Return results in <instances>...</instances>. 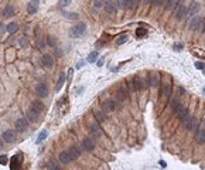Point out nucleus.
<instances>
[{"instance_id": "43", "label": "nucleus", "mask_w": 205, "mask_h": 170, "mask_svg": "<svg viewBox=\"0 0 205 170\" xmlns=\"http://www.w3.org/2000/svg\"><path fill=\"white\" fill-rule=\"evenodd\" d=\"M85 65V61L84 60H81V61H78V64H77V68L79 70V68H82V67Z\"/></svg>"}, {"instance_id": "22", "label": "nucleus", "mask_w": 205, "mask_h": 170, "mask_svg": "<svg viewBox=\"0 0 205 170\" xmlns=\"http://www.w3.org/2000/svg\"><path fill=\"white\" fill-rule=\"evenodd\" d=\"M58 157H59V162L63 163V164H68V163L71 162V157H70V155H68L66 152H61Z\"/></svg>"}, {"instance_id": "48", "label": "nucleus", "mask_w": 205, "mask_h": 170, "mask_svg": "<svg viewBox=\"0 0 205 170\" xmlns=\"http://www.w3.org/2000/svg\"><path fill=\"white\" fill-rule=\"evenodd\" d=\"M143 2H144V3H146V4H150L151 2H153V0H143Z\"/></svg>"}, {"instance_id": "41", "label": "nucleus", "mask_w": 205, "mask_h": 170, "mask_svg": "<svg viewBox=\"0 0 205 170\" xmlns=\"http://www.w3.org/2000/svg\"><path fill=\"white\" fill-rule=\"evenodd\" d=\"M0 164H7V156H0Z\"/></svg>"}, {"instance_id": "20", "label": "nucleus", "mask_w": 205, "mask_h": 170, "mask_svg": "<svg viewBox=\"0 0 205 170\" xmlns=\"http://www.w3.org/2000/svg\"><path fill=\"white\" fill-rule=\"evenodd\" d=\"M14 13H16L14 6H11V4H7V6L4 7V10H3V16H4V17H11Z\"/></svg>"}, {"instance_id": "39", "label": "nucleus", "mask_w": 205, "mask_h": 170, "mask_svg": "<svg viewBox=\"0 0 205 170\" xmlns=\"http://www.w3.org/2000/svg\"><path fill=\"white\" fill-rule=\"evenodd\" d=\"M180 106V102H178V99H177V98H174V99L171 101V108L173 109H174V111H176L177 108Z\"/></svg>"}, {"instance_id": "6", "label": "nucleus", "mask_w": 205, "mask_h": 170, "mask_svg": "<svg viewBox=\"0 0 205 170\" xmlns=\"http://www.w3.org/2000/svg\"><path fill=\"white\" fill-rule=\"evenodd\" d=\"M27 128H28V121H27V118H20L16 121V130L24 132V130H27Z\"/></svg>"}, {"instance_id": "33", "label": "nucleus", "mask_w": 205, "mask_h": 170, "mask_svg": "<svg viewBox=\"0 0 205 170\" xmlns=\"http://www.w3.org/2000/svg\"><path fill=\"white\" fill-rule=\"evenodd\" d=\"M47 44L51 45V47H55V44H57V38H55L54 36H48V37H47Z\"/></svg>"}, {"instance_id": "31", "label": "nucleus", "mask_w": 205, "mask_h": 170, "mask_svg": "<svg viewBox=\"0 0 205 170\" xmlns=\"http://www.w3.org/2000/svg\"><path fill=\"white\" fill-rule=\"evenodd\" d=\"M178 2H180V0H170L169 6H167V10H174V9L178 6Z\"/></svg>"}, {"instance_id": "32", "label": "nucleus", "mask_w": 205, "mask_h": 170, "mask_svg": "<svg viewBox=\"0 0 205 170\" xmlns=\"http://www.w3.org/2000/svg\"><path fill=\"white\" fill-rule=\"evenodd\" d=\"M18 44L21 45V47H27V45H28V38H27L26 36L20 37V38H18Z\"/></svg>"}, {"instance_id": "23", "label": "nucleus", "mask_w": 205, "mask_h": 170, "mask_svg": "<svg viewBox=\"0 0 205 170\" xmlns=\"http://www.w3.org/2000/svg\"><path fill=\"white\" fill-rule=\"evenodd\" d=\"M127 96H129V94H127V91H126V88H123V87L117 91V99L119 101H126Z\"/></svg>"}, {"instance_id": "16", "label": "nucleus", "mask_w": 205, "mask_h": 170, "mask_svg": "<svg viewBox=\"0 0 205 170\" xmlns=\"http://www.w3.org/2000/svg\"><path fill=\"white\" fill-rule=\"evenodd\" d=\"M176 112H177V116H178L181 121H184V119L190 115V114H188V109L185 106H183V105H180V106L176 109Z\"/></svg>"}, {"instance_id": "21", "label": "nucleus", "mask_w": 205, "mask_h": 170, "mask_svg": "<svg viewBox=\"0 0 205 170\" xmlns=\"http://www.w3.org/2000/svg\"><path fill=\"white\" fill-rule=\"evenodd\" d=\"M17 30H18V24H17V23H14V21L9 23L7 26H6V31H7L9 34H14Z\"/></svg>"}, {"instance_id": "38", "label": "nucleus", "mask_w": 205, "mask_h": 170, "mask_svg": "<svg viewBox=\"0 0 205 170\" xmlns=\"http://www.w3.org/2000/svg\"><path fill=\"white\" fill-rule=\"evenodd\" d=\"M146 34H147L146 29H137L136 30V36H137V37H143V36H146Z\"/></svg>"}, {"instance_id": "37", "label": "nucleus", "mask_w": 205, "mask_h": 170, "mask_svg": "<svg viewBox=\"0 0 205 170\" xmlns=\"http://www.w3.org/2000/svg\"><path fill=\"white\" fill-rule=\"evenodd\" d=\"M105 2L106 0H93V6H95V9H101L105 4Z\"/></svg>"}, {"instance_id": "26", "label": "nucleus", "mask_w": 205, "mask_h": 170, "mask_svg": "<svg viewBox=\"0 0 205 170\" xmlns=\"http://www.w3.org/2000/svg\"><path fill=\"white\" fill-rule=\"evenodd\" d=\"M95 116H96V119H98L99 122L106 121V114H105V112H102V111H96L95 112Z\"/></svg>"}, {"instance_id": "3", "label": "nucleus", "mask_w": 205, "mask_h": 170, "mask_svg": "<svg viewBox=\"0 0 205 170\" xmlns=\"http://www.w3.org/2000/svg\"><path fill=\"white\" fill-rule=\"evenodd\" d=\"M183 122H184V126H185L188 130H194L198 125V119L195 118V116H190V115H188Z\"/></svg>"}, {"instance_id": "19", "label": "nucleus", "mask_w": 205, "mask_h": 170, "mask_svg": "<svg viewBox=\"0 0 205 170\" xmlns=\"http://www.w3.org/2000/svg\"><path fill=\"white\" fill-rule=\"evenodd\" d=\"M158 81H160V79H158V75L156 74V72H151L150 77H149V85L153 87V88H156L158 85Z\"/></svg>"}, {"instance_id": "8", "label": "nucleus", "mask_w": 205, "mask_h": 170, "mask_svg": "<svg viewBox=\"0 0 205 170\" xmlns=\"http://www.w3.org/2000/svg\"><path fill=\"white\" fill-rule=\"evenodd\" d=\"M201 23H202L201 17H199V16H194V17L191 19V21H190V30H191V31L198 30L199 27H201Z\"/></svg>"}, {"instance_id": "40", "label": "nucleus", "mask_w": 205, "mask_h": 170, "mask_svg": "<svg viewBox=\"0 0 205 170\" xmlns=\"http://www.w3.org/2000/svg\"><path fill=\"white\" fill-rule=\"evenodd\" d=\"M71 0H59V6L61 7H66V6H70Z\"/></svg>"}, {"instance_id": "27", "label": "nucleus", "mask_w": 205, "mask_h": 170, "mask_svg": "<svg viewBox=\"0 0 205 170\" xmlns=\"http://www.w3.org/2000/svg\"><path fill=\"white\" fill-rule=\"evenodd\" d=\"M47 136H48V132H47V130H43V132H41L40 135H38V137H37L36 143H37V145H40L41 142L44 141V139H45V137H47Z\"/></svg>"}, {"instance_id": "29", "label": "nucleus", "mask_w": 205, "mask_h": 170, "mask_svg": "<svg viewBox=\"0 0 205 170\" xmlns=\"http://www.w3.org/2000/svg\"><path fill=\"white\" fill-rule=\"evenodd\" d=\"M37 118H38V115L34 114L33 111H30L28 114H27V121H30V122H36Z\"/></svg>"}, {"instance_id": "1", "label": "nucleus", "mask_w": 205, "mask_h": 170, "mask_svg": "<svg viewBox=\"0 0 205 170\" xmlns=\"http://www.w3.org/2000/svg\"><path fill=\"white\" fill-rule=\"evenodd\" d=\"M85 33H86V24L85 23H78L77 26L71 27L70 30L71 37H82Z\"/></svg>"}, {"instance_id": "46", "label": "nucleus", "mask_w": 205, "mask_h": 170, "mask_svg": "<svg viewBox=\"0 0 205 170\" xmlns=\"http://www.w3.org/2000/svg\"><path fill=\"white\" fill-rule=\"evenodd\" d=\"M96 64H98V67H102V65H103V58L98 60V63H96Z\"/></svg>"}, {"instance_id": "49", "label": "nucleus", "mask_w": 205, "mask_h": 170, "mask_svg": "<svg viewBox=\"0 0 205 170\" xmlns=\"http://www.w3.org/2000/svg\"><path fill=\"white\" fill-rule=\"evenodd\" d=\"M0 149H2V143H0Z\"/></svg>"}, {"instance_id": "47", "label": "nucleus", "mask_w": 205, "mask_h": 170, "mask_svg": "<svg viewBox=\"0 0 205 170\" xmlns=\"http://www.w3.org/2000/svg\"><path fill=\"white\" fill-rule=\"evenodd\" d=\"M37 45H38V47H43V45H44V41L38 40V41H37Z\"/></svg>"}, {"instance_id": "36", "label": "nucleus", "mask_w": 205, "mask_h": 170, "mask_svg": "<svg viewBox=\"0 0 205 170\" xmlns=\"http://www.w3.org/2000/svg\"><path fill=\"white\" fill-rule=\"evenodd\" d=\"M126 41H127V36H126V34H122L120 37L117 38L116 44H117V45H122V44H123V43H126Z\"/></svg>"}, {"instance_id": "25", "label": "nucleus", "mask_w": 205, "mask_h": 170, "mask_svg": "<svg viewBox=\"0 0 205 170\" xmlns=\"http://www.w3.org/2000/svg\"><path fill=\"white\" fill-rule=\"evenodd\" d=\"M48 170H63V167L59 166L57 162H54V160H51V162L48 163Z\"/></svg>"}, {"instance_id": "4", "label": "nucleus", "mask_w": 205, "mask_h": 170, "mask_svg": "<svg viewBox=\"0 0 205 170\" xmlns=\"http://www.w3.org/2000/svg\"><path fill=\"white\" fill-rule=\"evenodd\" d=\"M54 57L51 54H44V56L41 57V65L44 67V68H52L54 67Z\"/></svg>"}, {"instance_id": "7", "label": "nucleus", "mask_w": 205, "mask_h": 170, "mask_svg": "<svg viewBox=\"0 0 205 170\" xmlns=\"http://www.w3.org/2000/svg\"><path fill=\"white\" fill-rule=\"evenodd\" d=\"M36 94L37 96H40V98H45L48 96V88L45 84H38L36 87Z\"/></svg>"}, {"instance_id": "9", "label": "nucleus", "mask_w": 205, "mask_h": 170, "mask_svg": "<svg viewBox=\"0 0 205 170\" xmlns=\"http://www.w3.org/2000/svg\"><path fill=\"white\" fill-rule=\"evenodd\" d=\"M31 111H33L34 114L40 115L41 112L44 111V104H43L41 101H33V102H31Z\"/></svg>"}, {"instance_id": "35", "label": "nucleus", "mask_w": 205, "mask_h": 170, "mask_svg": "<svg viewBox=\"0 0 205 170\" xmlns=\"http://www.w3.org/2000/svg\"><path fill=\"white\" fill-rule=\"evenodd\" d=\"M126 3H127V0H117L116 2V7L117 9H126Z\"/></svg>"}, {"instance_id": "2", "label": "nucleus", "mask_w": 205, "mask_h": 170, "mask_svg": "<svg viewBox=\"0 0 205 170\" xmlns=\"http://www.w3.org/2000/svg\"><path fill=\"white\" fill-rule=\"evenodd\" d=\"M198 145H204L205 143V125L204 122H199L197 125V135H195Z\"/></svg>"}, {"instance_id": "15", "label": "nucleus", "mask_w": 205, "mask_h": 170, "mask_svg": "<svg viewBox=\"0 0 205 170\" xmlns=\"http://www.w3.org/2000/svg\"><path fill=\"white\" fill-rule=\"evenodd\" d=\"M187 6L185 4H178V9H177V13H176V19L177 20H181L185 17V14H187Z\"/></svg>"}, {"instance_id": "17", "label": "nucleus", "mask_w": 205, "mask_h": 170, "mask_svg": "<svg viewBox=\"0 0 205 170\" xmlns=\"http://www.w3.org/2000/svg\"><path fill=\"white\" fill-rule=\"evenodd\" d=\"M161 94L164 98H169L170 94H171V84L170 82H164V84L161 85Z\"/></svg>"}, {"instance_id": "18", "label": "nucleus", "mask_w": 205, "mask_h": 170, "mask_svg": "<svg viewBox=\"0 0 205 170\" xmlns=\"http://www.w3.org/2000/svg\"><path fill=\"white\" fill-rule=\"evenodd\" d=\"M199 10H201V4L195 2V3H191L190 4V9H187V13H190L191 16H195Z\"/></svg>"}, {"instance_id": "13", "label": "nucleus", "mask_w": 205, "mask_h": 170, "mask_svg": "<svg viewBox=\"0 0 205 170\" xmlns=\"http://www.w3.org/2000/svg\"><path fill=\"white\" fill-rule=\"evenodd\" d=\"M38 6H40V2L38 0H31L28 4H27V11L28 14H34L38 11Z\"/></svg>"}, {"instance_id": "5", "label": "nucleus", "mask_w": 205, "mask_h": 170, "mask_svg": "<svg viewBox=\"0 0 205 170\" xmlns=\"http://www.w3.org/2000/svg\"><path fill=\"white\" fill-rule=\"evenodd\" d=\"M3 141L7 142V143H13V142L17 141V133H16V130H4Z\"/></svg>"}, {"instance_id": "10", "label": "nucleus", "mask_w": 205, "mask_h": 170, "mask_svg": "<svg viewBox=\"0 0 205 170\" xmlns=\"http://www.w3.org/2000/svg\"><path fill=\"white\" fill-rule=\"evenodd\" d=\"M102 108L105 112H113L115 109H116V102H115L113 99H106L102 104Z\"/></svg>"}, {"instance_id": "28", "label": "nucleus", "mask_w": 205, "mask_h": 170, "mask_svg": "<svg viewBox=\"0 0 205 170\" xmlns=\"http://www.w3.org/2000/svg\"><path fill=\"white\" fill-rule=\"evenodd\" d=\"M126 7H127L129 10H135V9L137 7V0H127Z\"/></svg>"}, {"instance_id": "14", "label": "nucleus", "mask_w": 205, "mask_h": 170, "mask_svg": "<svg viewBox=\"0 0 205 170\" xmlns=\"http://www.w3.org/2000/svg\"><path fill=\"white\" fill-rule=\"evenodd\" d=\"M103 9H105V11L106 13H115L116 11V2H113V0H106L105 2V4H103Z\"/></svg>"}, {"instance_id": "45", "label": "nucleus", "mask_w": 205, "mask_h": 170, "mask_svg": "<svg viewBox=\"0 0 205 170\" xmlns=\"http://www.w3.org/2000/svg\"><path fill=\"white\" fill-rule=\"evenodd\" d=\"M163 2H164V0H154V4H156V6H160V4H163Z\"/></svg>"}, {"instance_id": "44", "label": "nucleus", "mask_w": 205, "mask_h": 170, "mask_svg": "<svg viewBox=\"0 0 205 170\" xmlns=\"http://www.w3.org/2000/svg\"><path fill=\"white\" fill-rule=\"evenodd\" d=\"M195 67H197L198 70H204V64L199 63V61H198V63H195Z\"/></svg>"}, {"instance_id": "34", "label": "nucleus", "mask_w": 205, "mask_h": 170, "mask_svg": "<svg viewBox=\"0 0 205 170\" xmlns=\"http://www.w3.org/2000/svg\"><path fill=\"white\" fill-rule=\"evenodd\" d=\"M64 81H65V75H64V74H61V75H59V79H58V84H57V88H55L57 91H59V89L63 88Z\"/></svg>"}, {"instance_id": "30", "label": "nucleus", "mask_w": 205, "mask_h": 170, "mask_svg": "<svg viewBox=\"0 0 205 170\" xmlns=\"http://www.w3.org/2000/svg\"><path fill=\"white\" fill-rule=\"evenodd\" d=\"M98 60V51H92L88 56V63H95Z\"/></svg>"}, {"instance_id": "42", "label": "nucleus", "mask_w": 205, "mask_h": 170, "mask_svg": "<svg viewBox=\"0 0 205 170\" xmlns=\"http://www.w3.org/2000/svg\"><path fill=\"white\" fill-rule=\"evenodd\" d=\"M183 47H184V45L181 44V43H177V44L174 45V50H176V51H178V50H183Z\"/></svg>"}, {"instance_id": "24", "label": "nucleus", "mask_w": 205, "mask_h": 170, "mask_svg": "<svg viewBox=\"0 0 205 170\" xmlns=\"http://www.w3.org/2000/svg\"><path fill=\"white\" fill-rule=\"evenodd\" d=\"M91 130L93 135H96V136H99L101 135V128H99V125L96 122H92L91 123Z\"/></svg>"}, {"instance_id": "12", "label": "nucleus", "mask_w": 205, "mask_h": 170, "mask_svg": "<svg viewBox=\"0 0 205 170\" xmlns=\"http://www.w3.org/2000/svg\"><path fill=\"white\" fill-rule=\"evenodd\" d=\"M68 155H70L71 160H77L78 157L81 156V149L78 148V146H71L70 149H68V152H66Z\"/></svg>"}, {"instance_id": "11", "label": "nucleus", "mask_w": 205, "mask_h": 170, "mask_svg": "<svg viewBox=\"0 0 205 170\" xmlns=\"http://www.w3.org/2000/svg\"><path fill=\"white\" fill-rule=\"evenodd\" d=\"M82 148L88 152L93 150V149H95V141H93L92 137H85L84 141H82Z\"/></svg>"}]
</instances>
